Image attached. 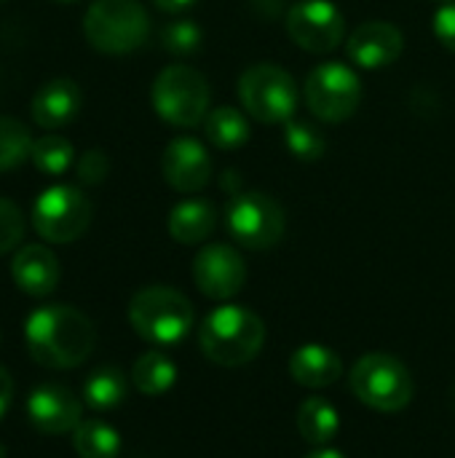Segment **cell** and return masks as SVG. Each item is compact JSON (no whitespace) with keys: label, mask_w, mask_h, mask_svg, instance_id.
<instances>
[{"label":"cell","mask_w":455,"mask_h":458,"mask_svg":"<svg viewBox=\"0 0 455 458\" xmlns=\"http://www.w3.org/2000/svg\"><path fill=\"white\" fill-rule=\"evenodd\" d=\"M265 344L263 319L244 306H220L198 327L201 354L220 368L252 362Z\"/></svg>","instance_id":"obj_2"},{"label":"cell","mask_w":455,"mask_h":458,"mask_svg":"<svg viewBox=\"0 0 455 458\" xmlns=\"http://www.w3.org/2000/svg\"><path fill=\"white\" fill-rule=\"evenodd\" d=\"M405 51V35L392 21H362L346 38V54L351 64L362 70H383L392 67Z\"/></svg>","instance_id":"obj_13"},{"label":"cell","mask_w":455,"mask_h":458,"mask_svg":"<svg viewBox=\"0 0 455 458\" xmlns=\"http://www.w3.org/2000/svg\"><path fill=\"white\" fill-rule=\"evenodd\" d=\"M0 458H5V448L3 445H0Z\"/></svg>","instance_id":"obj_37"},{"label":"cell","mask_w":455,"mask_h":458,"mask_svg":"<svg viewBox=\"0 0 455 458\" xmlns=\"http://www.w3.org/2000/svg\"><path fill=\"white\" fill-rule=\"evenodd\" d=\"M204 131L212 148L233 153L241 150L249 142V121L247 113L231 105L212 107L204 118Z\"/></svg>","instance_id":"obj_20"},{"label":"cell","mask_w":455,"mask_h":458,"mask_svg":"<svg viewBox=\"0 0 455 458\" xmlns=\"http://www.w3.org/2000/svg\"><path fill=\"white\" fill-rule=\"evenodd\" d=\"M193 303L174 287L153 284L142 287L129 301V325L142 341L150 344H177L193 327Z\"/></svg>","instance_id":"obj_5"},{"label":"cell","mask_w":455,"mask_h":458,"mask_svg":"<svg viewBox=\"0 0 455 458\" xmlns=\"http://www.w3.org/2000/svg\"><path fill=\"white\" fill-rule=\"evenodd\" d=\"M158 40H161L164 51L177 54V56H188V54H196L201 48L204 32L193 19H174V21L164 24Z\"/></svg>","instance_id":"obj_28"},{"label":"cell","mask_w":455,"mask_h":458,"mask_svg":"<svg viewBox=\"0 0 455 458\" xmlns=\"http://www.w3.org/2000/svg\"><path fill=\"white\" fill-rule=\"evenodd\" d=\"M80 400L62 384H40L27 397V419L40 435H67L83 421Z\"/></svg>","instance_id":"obj_14"},{"label":"cell","mask_w":455,"mask_h":458,"mask_svg":"<svg viewBox=\"0 0 455 458\" xmlns=\"http://www.w3.org/2000/svg\"><path fill=\"white\" fill-rule=\"evenodd\" d=\"M434 3H440V5H448V3H455V0H434Z\"/></svg>","instance_id":"obj_36"},{"label":"cell","mask_w":455,"mask_h":458,"mask_svg":"<svg viewBox=\"0 0 455 458\" xmlns=\"http://www.w3.org/2000/svg\"><path fill=\"white\" fill-rule=\"evenodd\" d=\"M341 429L338 411L324 397H308L298 408V432L308 445L327 448Z\"/></svg>","instance_id":"obj_21"},{"label":"cell","mask_w":455,"mask_h":458,"mask_svg":"<svg viewBox=\"0 0 455 458\" xmlns=\"http://www.w3.org/2000/svg\"><path fill=\"white\" fill-rule=\"evenodd\" d=\"M32 131L21 121L0 115V174L21 166L32 156Z\"/></svg>","instance_id":"obj_26"},{"label":"cell","mask_w":455,"mask_h":458,"mask_svg":"<svg viewBox=\"0 0 455 458\" xmlns=\"http://www.w3.org/2000/svg\"><path fill=\"white\" fill-rule=\"evenodd\" d=\"M290 376L306 389H327L341 381L343 362L341 357L322 344H306L290 357Z\"/></svg>","instance_id":"obj_18"},{"label":"cell","mask_w":455,"mask_h":458,"mask_svg":"<svg viewBox=\"0 0 455 458\" xmlns=\"http://www.w3.org/2000/svg\"><path fill=\"white\" fill-rule=\"evenodd\" d=\"M13 284L29 298H46L59 284V260L46 244H27L11 260Z\"/></svg>","instance_id":"obj_17"},{"label":"cell","mask_w":455,"mask_h":458,"mask_svg":"<svg viewBox=\"0 0 455 458\" xmlns=\"http://www.w3.org/2000/svg\"><path fill=\"white\" fill-rule=\"evenodd\" d=\"M32 164L38 166V172L48 174V177H59L64 172H70L75 166V148L67 137L62 134H43L32 142Z\"/></svg>","instance_id":"obj_24"},{"label":"cell","mask_w":455,"mask_h":458,"mask_svg":"<svg viewBox=\"0 0 455 458\" xmlns=\"http://www.w3.org/2000/svg\"><path fill=\"white\" fill-rule=\"evenodd\" d=\"M107 174H110V158H107V153L102 148H91V150L78 156L75 177L83 185H99V182H105Z\"/></svg>","instance_id":"obj_30"},{"label":"cell","mask_w":455,"mask_h":458,"mask_svg":"<svg viewBox=\"0 0 455 458\" xmlns=\"http://www.w3.org/2000/svg\"><path fill=\"white\" fill-rule=\"evenodd\" d=\"M72 448L80 458H115L121 435L99 419H83L72 432Z\"/></svg>","instance_id":"obj_23"},{"label":"cell","mask_w":455,"mask_h":458,"mask_svg":"<svg viewBox=\"0 0 455 458\" xmlns=\"http://www.w3.org/2000/svg\"><path fill=\"white\" fill-rule=\"evenodd\" d=\"M303 102L322 123H343L362 102V81L343 62L316 64L303 83Z\"/></svg>","instance_id":"obj_8"},{"label":"cell","mask_w":455,"mask_h":458,"mask_svg":"<svg viewBox=\"0 0 455 458\" xmlns=\"http://www.w3.org/2000/svg\"><path fill=\"white\" fill-rule=\"evenodd\" d=\"M13 378H11V373L0 365V419L8 413V408H11V403H13Z\"/></svg>","instance_id":"obj_32"},{"label":"cell","mask_w":455,"mask_h":458,"mask_svg":"<svg viewBox=\"0 0 455 458\" xmlns=\"http://www.w3.org/2000/svg\"><path fill=\"white\" fill-rule=\"evenodd\" d=\"M126 397V378L118 368H99L83 384V400L91 411H113Z\"/></svg>","instance_id":"obj_25"},{"label":"cell","mask_w":455,"mask_h":458,"mask_svg":"<svg viewBox=\"0 0 455 458\" xmlns=\"http://www.w3.org/2000/svg\"><path fill=\"white\" fill-rule=\"evenodd\" d=\"M83 35L102 54H131L150 35V16L139 0H94L83 13Z\"/></svg>","instance_id":"obj_4"},{"label":"cell","mask_w":455,"mask_h":458,"mask_svg":"<svg viewBox=\"0 0 455 458\" xmlns=\"http://www.w3.org/2000/svg\"><path fill=\"white\" fill-rule=\"evenodd\" d=\"M217 225V212L209 201L188 199L169 212V236L180 244H201L212 236Z\"/></svg>","instance_id":"obj_19"},{"label":"cell","mask_w":455,"mask_h":458,"mask_svg":"<svg viewBox=\"0 0 455 458\" xmlns=\"http://www.w3.org/2000/svg\"><path fill=\"white\" fill-rule=\"evenodd\" d=\"M24 215L21 209L0 196V255L11 252L24 239Z\"/></svg>","instance_id":"obj_29"},{"label":"cell","mask_w":455,"mask_h":458,"mask_svg":"<svg viewBox=\"0 0 455 458\" xmlns=\"http://www.w3.org/2000/svg\"><path fill=\"white\" fill-rule=\"evenodd\" d=\"M193 282L212 301H231L247 284V263L231 244H209L193 260Z\"/></svg>","instance_id":"obj_12"},{"label":"cell","mask_w":455,"mask_h":458,"mask_svg":"<svg viewBox=\"0 0 455 458\" xmlns=\"http://www.w3.org/2000/svg\"><path fill=\"white\" fill-rule=\"evenodd\" d=\"M306 458H346L343 454H338V451H333V448H316L314 454H308Z\"/></svg>","instance_id":"obj_34"},{"label":"cell","mask_w":455,"mask_h":458,"mask_svg":"<svg viewBox=\"0 0 455 458\" xmlns=\"http://www.w3.org/2000/svg\"><path fill=\"white\" fill-rule=\"evenodd\" d=\"M164 180L180 193H198L212 180V156L204 142L193 137H177L161 156Z\"/></svg>","instance_id":"obj_15"},{"label":"cell","mask_w":455,"mask_h":458,"mask_svg":"<svg viewBox=\"0 0 455 458\" xmlns=\"http://www.w3.org/2000/svg\"><path fill=\"white\" fill-rule=\"evenodd\" d=\"M80 102H83V94L75 81L51 78L32 94L29 113L40 129L54 131L75 121V115L80 113Z\"/></svg>","instance_id":"obj_16"},{"label":"cell","mask_w":455,"mask_h":458,"mask_svg":"<svg viewBox=\"0 0 455 458\" xmlns=\"http://www.w3.org/2000/svg\"><path fill=\"white\" fill-rule=\"evenodd\" d=\"M228 231L244 250H271L284 239L287 217L276 199L260 191H236L231 196Z\"/></svg>","instance_id":"obj_10"},{"label":"cell","mask_w":455,"mask_h":458,"mask_svg":"<svg viewBox=\"0 0 455 458\" xmlns=\"http://www.w3.org/2000/svg\"><path fill=\"white\" fill-rule=\"evenodd\" d=\"M432 30L437 35V40L455 54V3L440 5L432 21Z\"/></svg>","instance_id":"obj_31"},{"label":"cell","mask_w":455,"mask_h":458,"mask_svg":"<svg viewBox=\"0 0 455 458\" xmlns=\"http://www.w3.org/2000/svg\"><path fill=\"white\" fill-rule=\"evenodd\" d=\"M354 397L378 411V413H400L413 403V376L410 370L392 354L370 352L357 360L349 376Z\"/></svg>","instance_id":"obj_7"},{"label":"cell","mask_w":455,"mask_h":458,"mask_svg":"<svg viewBox=\"0 0 455 458\" xmlns=\"http://www.w3.org/2000/svg\"><path fill=\"white\" fill-rule=\"evenodd\" d=\"M196 0H153V5L164 13H182L193 5Z\"/></svg>","instance_id":"obj_33"},{"label":"cell","mask_w":455,"mask_h":458,"mask_svg":"<svg viewBox=\"0 0 455 458\" xmlns=\"http://www.w3.org/2000/svg\"><path fill=\"white\" fill-rule=\"evenodd\" d=\"M209 81L188 64H169L164 67L150 89L153 110L161 121L177 129L198 126L209 113Z\"/></svg>","instance_id":"obj_6"},{"label":"cell","mask_w":455,"mask_h":458,"mask_svg":"<svg viewBox=\"0 0 455 458\" xmlns=\"http://www.w3.org/2000/svg\"><path fill=\"white\" fill-rule=\"evenodd\" d=\"M284 145L298 161H319L327 150V137L316 123L292 118L284 123Z\"/></svg>","instance_id":"obj_27"},{"label":"cell","mask_w":455,"mask_h":458,"mask_svg":"<svg viewBox=\"0 0 455 458\" xmlns=\"http://www.w3.org/2000/svg\"><path fill=\"white\" fill-rule=\"evenodd\" d=\"M239 102L244 113L265 126H284L300 105L298 81L274 62L249 64L239 78Z\"/></svg>","instance_id":"obj_3"},{"label":"cell","mask_w":455,"mask_h":458,"mask_svg":"<svg viewBox=\"0 0 455 458\" xmlns=\"http://www.w3.org/2000/svg\"><path fill=\"white\" fill-rule=\"evenodd\" d=\"M91 201L75 185H51L32 201L35 233L48 244L78 242L91 225Z\"/></svg>","instance_id":"obj_9"},{"label":"cell","mask_w":455,"mask_h":458,"mask_svg":"<svg viewBox=\"0 0 455 458\" xmlns=\"http://www.w3.org/2000/svg\"><path fill=\"white\" fill-rule=\"evenodd\" d=\"M287 35L308 54H333L346 38V16L333 0H298L284 16Z\"/></svg>","instance_id":"obj_11"},{"label":"cell","mask_w":455,"mask_h":458,"mask_svg":"<svg viewBox=\"0 0 455 458\" xmlns=\"http://www.w3.org/2000/svg\"><path fill=\"white\" fill-rule=\"evenodd\" d=\"M54 3H62V5H70V3H78V0H54Z\"/></svg>","instance_id":"obj_35"},{"label":"cell","mask_w":455,"mask_h":458,"mask_svg":"<svg viewBox=\"0 0 455 458\" xmlns=\"http://www.w3.org/2000/svg\"><path fill=\"white\" fill-rule=\"evenodd\" d=\"M177 381V365L164 352H145L131 368V384L145 397L166 394Z\"/></svg>","instance_id":"obj_22"},{"label":"cell","mask_w":455,"mask_h":458,"mask_svg":"<svg viewBox=\"0 0 455 458\" xmlns=\"http://www.w3.org/2000/svg\"><path fill=\"white\" fill-rule=\"evenodd\" d=\"M29 357L48 370H72L83 365L94 346L97 330L91 319L72 306H40L24 322Z\"/></svg>","instance_id":"obj_1"}]
</instances>
